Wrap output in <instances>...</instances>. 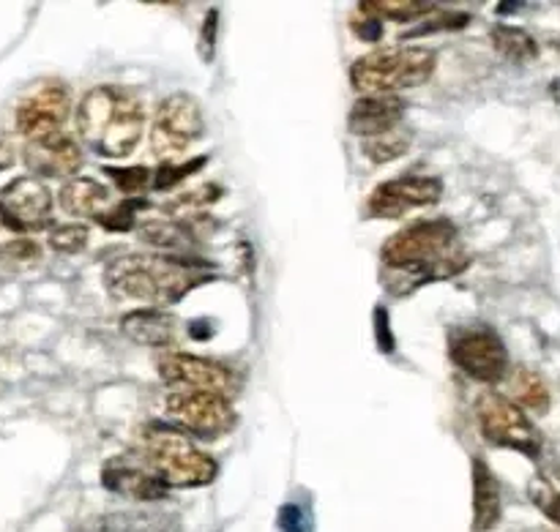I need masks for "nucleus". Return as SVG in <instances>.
Here are the masks:
<instances>
[{
    "mask_svg": "<svg viewBox=\"0 0 560 532\" xmlns=\"http://www.w3.org/2000/svg\"><path fill=\"white\" fill-rule=\"evenodd\" d=\"M383 265L388 268V282L397 276H410L405 282V293H413L416 287L438 279L457 276L465 265L459 233L448 218H432V222H416L410 227L399 229L397 235L383 244L381 249Z\"/></svg>",
    "mask_w": 560,
    "mask_h": 532,
    "instance_id": "1",
    "label": "nucleus"
},
{
    "mask_svg": "<svg viewBox=\"0 0 560 532\" xmlns=\"http://www.w3.org/2000/svg\"><path fill=\"white\" fill-rule=\"evenodd\" d=\"M77 131L93 153L104 158L129 156L145 131V109L120 85H96L77 107Z\"/></svg>",
    "mask_w": 560,
    "mask_h": 532,
    "instance_id": "2",
    "label": "nucleus"
},
{
    "mask_svg": "<svg viewBox=\"0 0 560 532\" xmlns=\"http://www.w3.org/2000/svg\"><path fill=\"white\" fill-rule=\"evenodd\" d=\"M200 282H206V276L195 271V260L156 255L115 257L104 271V284H107L109 295L120 300H142V304H151L153 309L178 304Z\"/></svg>",
    "mask_w": 560,
    "mask_h": 532,
    "instance_id": "3",
    "label": "nucleus"
},
{
    "mask_svg": "<svg viewBox=\"0 0 560 532\" xmlns=\"http://www.w3.org/2000/svg\"><path fill=\"white\" fill-rule=\"evenodd\" d=\"M137 459L162 481L167 489H197L217 478L219 468L189 435L175 426L148 424L137 435Z\"/></svg>",
    "mask_w": 560,
    "mask_h": 532,
    "instance_id": "4",
    "label": "nucleus"
},
{
    "mask_svg": "<svg viewBox=\"0 0 560 532\" xmlns=\"http://www.w3.org/2000/svg\"><path fill=\"white\" fill-rule=\"evenodd\" d=\"M438 55L430 47H392L364 55L350 66V82L364 96H394L419 87L435 74Z\"/></svg>",
    "mask_w": 560,
    "mask_h": 532,
    "instance_id": "5",
    "label": "nucleus"
},
{
    "mask_svg": "<svg viewBox=\"0 0 560 532\" xmlns=\"http://www.w3.org/2000/svg\"><path fill=\"white\" fill-rule=\"evenodd\" d=\"M476 415H479L481 437L490 446L509 448V451H517L539 462L541 451H545V440H541L539 429H536L525 410H520L517 404L509 402L501 393L490 391L479 399Z\"/></svg>",
    "mask_w": 560,
    "mask_h": 532,
    "instance_id": "6",
    "label": "nucleus"
},
{
    "mask_svg": "<svg viewBox=\"0 0 560 532\" xmlns=\"http://www.w3.org/2000/svg\"><path fill=\"white\" fill-rule=\"evenodd\" d=\"M164 413L175 429L206 442L222 440L238 426L233 404L217 393L175 391L164 402Z\"/></svg>",
    "mask_w": 560,
    "mask_h": 532,
    "instance_id": "7",
    "label": "nucleus"
},
{
    "mask_svg": "<svg viewBox=\"0 0 560 532\" xmlns=\"http://www.w3.org/2000/svg\"><path fill=\"white\" fill-rule=\"evenodd\" d=\"M448 355L474 380L495 386L509 375V350L490 326H465L452 333Z\"/></svg>",
    "mask_w": 560,
    "mask_h": 532,
    "instance_id": "8",
    "label": "nucleus"
},
{
    "mask_svg": "<svg viewBox=\"0 0 560 532\" xmlns=\"http://www.w3.org/2000/svg\"><path fill=\"white\" fill-rule=\"evenodd\" d=\"M202 131H206L202 129V113L195 98L186 96V93H173V96L162 98L151 126L153 156L173 162L200 140Z\"/></svg>",
    "mask_w": 560,
    "mask_h": 532,
    "instance_id": "9",
    "label": "nucleus"
},
{
    "mask_svg": "<svg viewBox=\"0 0 560 532\" xmlns=\"http://www.w3.org/2000/svg\"><path fill=\"white\" fill-rule=\"evenodd\" d=\"M156 369L159 377H162L170 388H180V391L217 393V397L224 399H228L230 393L238 391V377H235L228 366L217 364V360L200 358V355L164 353L159 355Z\"/></svg>",
    "mask_w": 560,
    "mask_h": 532,
    "instance_id": "10",
    "label": "nucleus"
},
{
    "mask_svg": "<svg viewBox=\"0 0 560 532\" xmlns=\"http://www.w3.org/2000/svg\"><path fill=\"white\" fill-rule=\"evenodd\" d=\"M71 115V93L63 82L58 80H44L36 87L22 96V102L16 104L14 123L16 131L27 140H36V137H47L60 131V126L66 123V118Z\"/></svg>",
    "mask_w": 560,
    "mask_h": 532,
    "instance_id": "11",
    "label": "nucleus"
},
{
    "mask_svg": "<svg viewBox=\"0 0 560 532\" xmlns=\"http://www.w3.org/2000/svg\"><path fill=\"white\" fill-rule=\"evenodd\" d=\"M443 184L432 175H405L386 180L370 197V216L399 218L416 208H430L441 200Z\"/></svg>",
    "mask_w": 560,
    "mask_h": 532,
    "instance_id": "12",
    "label": "nucleus"
},
{
    "mask_svg": "<svg viewBox=\"0 0 560 532\" xmlns=\"http://www.w3.org/2000/svg\"><path fill=\"white\" fill-rule=\"evenodd\" d=\"M52 216V194L38 178H16L0 189V218L20 233L44 229Z\"/></svg>",
    "mask_w": 560,
    "mask_h": 532,
    "instance_id": "13",
    "label": "nucleus"
},
{
    "mask_svg": "<svg viewBox=\"0 0 560 532\" xmlns=\"http://www.w3.org/2000/svg\"><path fill=\"white\" fill-rule=\"evenodd\" d=\"M22 158H25V167L42 178H71L82 167L80 145L63 131L27 140Z\"/></svg>",
    "mask_w": 560,
    "mask_h": 532,
    "instance_id": "14",
    "label": "nucleus"
},
{
    "mask_svg": "<svg viewBox=\"0 0 560 532\" xmlns=\"http://www.w3.org/2000/svg\"><path fill=\"white\" fill-rule=\"evenodd\" d=\"M102 486L113 495L129 497L137 503L164 500L170 492L137 457L109 459L102 468Z\"/></svg>",
    "mask_w": 560,
    "mask_h": 532,
    "instance_id": "15",
    "label": "nucleus"
},
{
    "mask_svg": "<svg viewBox=\"0 0 560 532\" xmlns=\"http://www.w3.org/2000/svg\"><path fill=\"white\" fill-rule=\"evenodd\" d=\"M405 113H408V104L399 96H364L350 109L348 129L364 140H375L399 129Z\"/></svg>",
    "mask_w": 560,
    "mask_h": 532,
    "instance_id": "16",
    "label": "nucleus"
},
{
    "mask_svg": "<svg viewBox=\"0 0 560 532\" xmlns=\"http://www.w3.org/2000/svg\"><path fill=\"white\" fill-rule=\"evenodd\" d=\"M470 468H474V532H492L503 517L501 484L490 464L481 459H474Z\"/></svg>",
    "mask_w": 560,
    "mask_h": 532,
    "instance_id": "17",
    "label": "nucleus"
},
{
    "mask_svg": "<svg viewBox=\"0 0 560 532\" xmlns=\"http://www.w3.org/2000/svg\"><path fill=\"white\" fill-rule=\"evenodd\" d=\"M126 339L142 347H170L175 344V320L162 309H137L120 320Z\"/></svg>",
    "mask_w": 560,
    "mask_h": 532,
    "instance_id": "18",
    "label": "nucleus"
},
{
    "mask_svg": "<svg viewBox=\"0 0 560 532\" xmlns=\"http://www.w3.org/2000/svg\"><path fill=\"white\" fill-rule=\"evenodd\" d=\"M60 208L74 218H98L109 208V189L93 178H71L58 194Z\"/></svg>",
    "mask_w": 560,
    "mask_h": 532,
    "instance_id": "19",
    "label": "nucleus"
},
{
    "mask_svg": "<svg viewBox=\"0 0 560 532\" xmlns=\"http://www.w3.org/2000/svg\"><path fill=\"white\" fill-rule=\"evenodd\" d=\"M509 386V402L517 404L520 410H530V413L545 415L552 404L550 386H547L545 377L539 375L530 366H517V369H509L506 375Z\"/></svg>",
    "mask_w": 560,
    "mask_h": 532,
    "instance_id": "20",
    "label": "nucleus"
},
{
    "mask_svg": "<svg viewBox=\"0 0 560 532\" xmlns=\"http://www.w3.org/2000/svg\"><path fill=\"white\" fill-rule=\"evenodd\" d=\"M140 233V240H145L153 249L164 251L167 257H175V260H191L195 257V235L178 222H145L137 227Z\"/></svg>",
    "mask_w": 560,
    "mask_h": 532,
    "instance_id": "21",
    "label": "nucleus"
},
{
    "mask_svg": "<svg viewBox=\"0 0 560 532\" xmlns=\"http://www.w3.org/2000/svg\"><path fill=\"white\" fill-rule=\"evenodd\" d=\"M492 47L512 63H530L539 58V44L528 31L517 25H495L490 31Z\"/></svg>",
    "mask_w": 560,
    "mask_h": 532,
    "instance_id": "22",
    "label": "nucleus"
},
{
    "mask_svg": "<svg viewBox=\"0 0 560 532\" xmlns=\"http://www.w3.org/2000/svg\"><path fill=\"white\" fill-rule=\"evenodd\" d=\"M359 11L381 22H413L424 20L427 14H435V3H424V0H366V3H359Z\"/></svg>",
    "mask_w": 560,
    "mask_h": 532,
    "instance_id": "23",
    "label": "nucleus"
},
{
    "mask_svg": "<svg viewBox=\"0 0 560 532\" xmlns=\"http://www.w3.org/2000/svg\"><path fill=\"white\" fill-rule=\"evenodd\" d=\"M410 147V134L394 129L388 134L375 137V140H364V156H370L375 164L394 162V158L405 156Z\"/></svg>",
    "mask_w": 560,
    "mask_h": 532,
    "instance_id": "24",
    "label": "nucleus"
},
{
    "mask_svg": "<svg viewBox=\"0 0 560 532\" xmlns=\"http://www.w3.org/2000/svg\"><path fill=\"white\" fill-rule=\"evenodd\" d=\"M142 208H148V200L129 197V200H124L120 205L107 208L96 222L102 224V227L113 229V233H126V229H131L137 224V211H142Z\"/></svg>",
    "mask_w": 560,
    "mask_h": 532,
    "instance_id": "25",
    "label": "nucleus"
},
{
    "mask_svg": "<svg viewBox=\"0 0 560 532\" xmlns=\"http://www.w3.org/2000/svg\"><path fill=\"white\" fill-rule=\"evenodd\" d=\"M206 162H208L206 156H197V158H191V162H184V164H175V162L162 164V167L156 169V175H153V178H151V186L156 191L175 189V186H178L180 180L191 178V175H195L197 169L206 167Z\"/></svg>",
    "mask_w": 560,
    "mask_h": 532,
    "instance_id": "26",
    "label": "nucleus"
},
{
    "mask_svg": "<svg viewBox=\"0 0 560 532\" xmlns=\"http://www.w3.org/2000/svg\"><path fill=\"white\" fill-rule=\"evenodd\" d=\"M88 238H91V233H88L85 224H60L49 233V246L58 255H77V251L85 249Z\"/></svg>",
    "mask_w": 560,
    "mask_h": 532,
    "instance_id": "27",
    "label": "nucleus"
},
{
    "mask_svg": "<svg viewBox=\"0 0 560 532\" xmlns=\"http://www.w3.org/2000/svg\"><path fill=\"white\" fill-rule=\"evenodd\" d=\"M104 173H107V178L113 180V184L118 186L126 197L142 194V191L148 189V184H151V173H148L145 167H129V169L107 167Z\"/></svg>",
    "mask_w": 560,
    "mask_h": 532,
    "instance_id": "28",
    "label": "nucleus"
},
{
    "mask_svg": "<svg viewBox=\"0 0 560 532\" xmlns=\"http://www.w3.org/2000/svg\"><path fill=\"white\" fill-rule=\"evenodd\" d=\"M530 500H534V506L539 508L541 513H545L550 522H556L560 528V492L556 489L552 484H547L545 478H536L534 484H530Z\"/></svg>",
    "mask_w": 560,
    "mask_h": 532,
    "instance_id": "29",
    "label": "nucleus"
},
{
    "mask_svg": "<svg viewBox=\"0 0 560 532\" xmlns=\"http://www.w3.org/2000/svg\"><path fill=\"white\" fill-rule=\"evenodd\" d=\"M0 260H9L14 265H31L42 260V246L31 238H16L0 246Z\"/></svg>",
    "mask_w": 560,
    "mask_h": 532,
    "instance_id": "30",
    "label": "nucleus"
},
{
    "mask_svg": "<svg viewBox=\"0 0 560 532\" xmlns=\"http://www.w3.org/2000/svg\"><path fill=\"white\" fill-rule=\"evenodd\" d=\"M277 528L279 532H312V517L299 503H288V506L279 508Z\"/></svg>",
    "mask_w": 560,
    "mask_h": 532,
    "instance_id": "31",
    "label": "nucleus"
},
{
    "mask_svg": "<svg viewBox=\"0 0 560 532\" xmlns=\"http://www.w3.org/2000/svg\"><path fill=\"white\" fill-rule=\"evenodd\" d=\"M217 200H219V186L208 184V186H200V189L189 191V194H180L173 205H167V211L170 208H173V211H184L186 208V211L191 213V211H197V208H206Z\"/></svg>",
    "mask_w": 560,
    "mask_h": 532,
    "instance_id": "32",
    "label": "nucleus"
},
{
    "mask_svg": "<svg viewBox=\"0 0 560 532\" xmlns=\"http://www.w3.org/2000/svg\"><path fill=\"white\" fill-rule=\"evenodd\" d=\"M353 31L361 42H377L383 36V22L375 20V16H355L353 20Z\"/></svg>",
    "mask_w": 560,
    "mask_h": 532,
    "instance_id": "33",
    "label": "nucleus"
},
{
    "mask_svg": "<svg viewBox=\"0 0 560 532\" xmlns=\"http://www.w3.org/2000/svg\"><path fill=\"white\" fill-rule=\"evenodd\" d=\"M558 478H560V470H558Z\"/></svg>",
    "mask_w": 560,
    "mask_h": 532,
    "instance_id": "34",
    "label": "nucleus"
},
{
    "mask_svg": "<svg viewBox=\"0 0 560 532\" xmlns=\"http://www.w3.org/2000/svg\"><path fill=\"white\" fill-rule=\"evenodd\" d=\"M0 224H3V218H0Z\"/></svg>",
    "mask_w": 560,
    "mask_h": 532,
    "instance_id": "35",
    "label": "nucleus"
}]
</instances>
